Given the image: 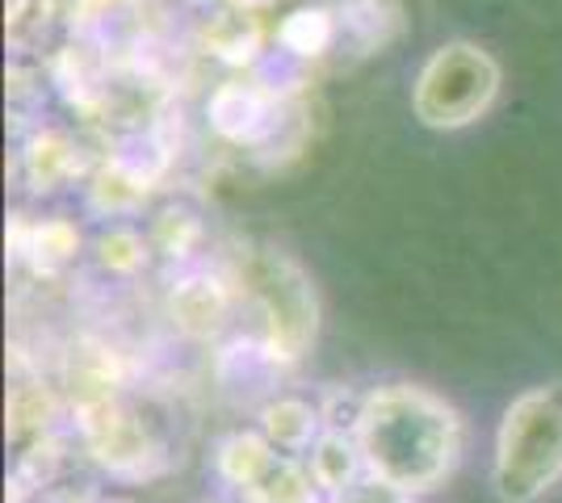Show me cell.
Segmentation results:
<instances>
[{
    "instance_id": "obj_11",
    "label": "cell",
    "mask_w": 562,
    "mask_h": 503,
    "mask_svg": "<svg viewBox=\"0 0 562 503\" xmlns=\"http://www.w3.org/2000/svg\"><path fill=\"white\" fill-rule=\"evenodd\" d=\"M303 466L324 500H331V495H340V491H349V487L366 479V457H361V445H357V432L324 428V436L303 457Z\"/></svg>"
},
{
    "instance_id": "obj_3",
    "label": "cell",
    "mask_w": 562,
    "mask_h": 503,
    "mask_svg": "<svg viewBox=\"0 0 562 503\" xmlns=\"http://www.w3.org/2000/svg\"><path fill=\"white\" fill-rule=\"evenodd\" d=\"M487 479L504 503H538L562 487V382L529 386L504 408Z\"/></svg>"
},
{
    "instance_id": "obj_14",
    "label": "cell",
    "mask_w": 562,
    "mask_h": 503,
    "mask_svg": "<svg viewBox=\"0 0 562 503\" xmlns=\"http://www.w3.org/2000/svg\"><path fill=\"white\" fill-rule=\"evenodd\" d=\"M278 43L290 55H303V59L324 55L336 43V22H331L328 9H299L278 25Z\"/></svg>"
},
{
    "instance_id": "obj_15",
    "label": "cell",
    "mask_w": 562,
    "mask_h": 503,
    "mask_svg": "<svg viewBox=\"0 0 562 503\" xmlns=\"http://www.w3.org/2000/svg\"><path fill=\"white\" fill-rule=\"evenodd\" d=\"M97 252V264L110 273V277H135L147 256H151V240H143L139 231H131V227H110V231H101L93 243Z\"/></svg>"
},
{
    "instance_id": "obj_8",
    "label": "cell",
    "mask_w": 562,
    "mask_h": 503,
    "mask_svg": "<svg viewBox=\"0 0 562 503\" xmlns=\"http://www.w3.org/2000/svg\"><path fill=\"white\" fill-rule=\"evenodd\" d=\"M64 428H71V411L59 386H50L43 374H22L9 386V441L18 454Z\"/></svg>"
},
{
    "instance_id": "obj_9",
    "label": "cell",
    "mask_w": 562,
    "mask_h": 503,
    "mask_svg": "<svg viewBox=\"0 0 562 503\" xmlns=\"http://www.w3.org/2000/svg\"><path fill=\"white\" fill-rule=\"evenodd\" d=\"M211 122L227 144H260L278 126V96L252 80H232L211 96Z\"/></svg>"
},
{
    "instance_id": "obj_19",
    "label": "cell",
    "mask_w": 562,
    "mask_h": 503,
    "mask_svg": "<svg viewBox=\"0 0 562 503\" xmlns=\"http://www.w3.org/2000/svg\"><path fill=\"white\" fill-rule=\"evenodd\" d=\"M34 503H50V500H34Z\"/></svg>"
},
{
    "instance_id": "obj_5",
    "label": "cell",
    "mask_w": 562,
    "mask_h": 503,
    "mask_svg": "<svg viewBox=\"0 0 562 503\" xmlns=\"http://www.w3.org/2000/svg\"><path fill=\"white\" fill-rule=\"evenodd\" d=\"M499 96V64L479 43L437 47L412 84V110L428 130H462L479 122Z\"/></svg>"
},
{
    "instance_id": "obj_10",
    "label": "cell",
    "mask_w": 562,
    "mask_h": 503,
    "mask_svg": "<svg viewBox=\"0 0 562 503\" xmlns=\"http://www.w3.org/2000/svg\"><path fill=\"white\" fill-rule=\"evenodd\" d=\"M257 432L290 457H306L311 445L324 436V411L303 395H273L257 411Z\"/></svg>"
},
{
    "instance_id": "obj_13",
    "label": "cell",
    "mask_w": 562,
    "mask_h": 503,
    "mask_svg": "<svg viewBox=\"0 0 562 503\" xmlns=\"http://www.w3.org/2000/svg\"><path fill=\"white\" fill-rule=\"evenodd\" d=\"M25 160V172H30V181H34V190H64L68 181H76L80 172H85V160H80V147L76 139H68L64 130H38L22 151Z\"/></svg>"
},
{
    "instance_id": "obj_20",
    "label": "cell",
    "mask_w": 562,
    "mask_h": 503,
    "mask_svg": "<svg viewBox=\"0 0 562 503\" xmlns=\"http://www.w3.org/2000/svg\"><path fill=\"white\" fill-rule=\"evenodd\" d=\"M105 503H110V500H105Z\"/></svg>"
},
{
    "instance_id": "obj_4",
    "label": "cell",
    "mask_w": 562,
    "mask_h": 503,
    "mask_svg": "<svg viewBox=\"0 0 562 503\" xmlns=\"http://www.w3.org/2000/svg\"><path fill=\"white\" fill-rule=\"evenodd\" d=\"M71 432L80 441V457L93 466L97 475L126 482V487L165 479L177 466L165 420L147 403H139L135 395H122V399L101 403V408L76 411Z\"/></svg>"
},
{
    "instance_id": "obj_17",
    "label": "cell",
    "mask_w": 562,
    "mask_h": 503,
    "mask_svg": "<svg viewBox=\"0 0 562 503\" xmlns=\"http://www.w3.org/2000/svg\"><path fill=\"white\" fill-rule=\"evenodd\" d=\"M324 503H420V500H412V495H403L395 487H386V482H378L366 475L357 487H349V491H340V495H331V500H324Z\"/></svg>"
},
{
    "instance_id": "obj_18",
    "label": "cell",
    "mask_w": 562,
    "mask_h": 503,
    "mask_svg": "<svg viewBox=\"0 0 562 503\" xmlns=\"http://www.w3.org/2000/svg\"><path fill=\"white\" fill-rule=\"evenodd\" d=\"M206 503H244V500H235V495H218V500H206Z\"/></svg>"
},
{
    "instance_id": "obj_6",
    "label": "cell",
    "mask_w": 562,
    "mask_h": 503,
    "mask_svg": "<svg viewBox=\"0 0 562 503\" xmlns=\"http://www.w3.org/2000/svg\"><path fill=\"white\" fill-rule=\"evenodd\" d=\"M211 466L214 479L223 482V495L244 503H324L303 457L273 449L257 428L223 432L214 441Z\"/></svg>"
},
{
    "instance_id": "obj_2",
    "label": "cell",
    "mask_w": 562,
    "mask_h": 503,
    "mask_svg": "<svg viewBox=\"0 0 562 503\" xmlns=\"http://www.w3.org/2000/svg\"><path fill=\"white\" fill-rule=\"evenodd\" d=\"M239 289V307L252 315L248 344L269 369H294L315 348L319 335V298L299 261L285 252H248L232 273Z\"/></svg>"
},
{
    "instance_id": "obj_1",
    "label": "cell",
    "mask_w": 562,
    "mask_h": 503,
    "mask_svg": "<svg viewBox=\"0 0 562 503\" xmlns=\"http://www.w3.org/2000/svg\"><path fill=\"white\" fill-rule=\"evenodd\" d=\"M357 445L366 475L412 500L441 491L467 454L462 411L420 382H382L361 390Z\"/></svg>"
},
{
    "instance_id": "obj_7",
    "label": "cell",
    "mask_w": 562,
    "mask_h": 503,
    "mask_svg": "<svg viewBox=\"0 0 562 503\" xmlns=\"http://www.w3.org/2000/svg\"><path fill=\"white\" fill-rule=\"evenodd\" d=\"M235 307H239V289L235 277L214 273V268H186L172 286H168L165 311L172 328L186 340H214L232 323Z\"/></svg>"
},
{
    "instance_id": "obj_16",
    "label": "cell",
    "mask_w": 562,
    "mask_h": 503,
    "mask_svg": "<svg viewBox=\"0 0 562 503\" xmlns=\"http://www.w3.org/2000/svg\"><path fill=\"white\" fill-rule=\"evenodd\" d=\"M202 240V218L189 210H165L151 227V248L165 252L168 261H189Z\"/></svg>"
},
{
    "instance_id": "obj_12",
    "label": "cell",
    "mask_w": 562,
    "mask_h": 503,
    "mask_svg": "<svg viewBox=\"0 0 562 503\" xmlns=\"http://www.w3.org/2000/svg\"><path fill=\"white\" fill-rule=\"evenodd\" d=\"M13 256H22L38 277H55L68 268L80 252V231L71 218H43V222H18L13 227Z\"/></svg>"
}]
</instances>
